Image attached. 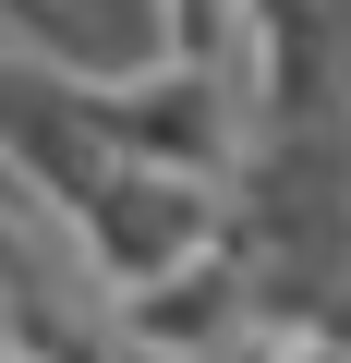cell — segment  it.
Wrapping results in <instances>:
<instances>
[{"label":"cell","mask_w":351,"mask_h":363,"mask_svg":"<svg viewBox=\"0 0 351 363\" xmlns=\"http://www.w3.org/2000/svg\"><path fill=\"white\" fill-rule=\"evenodd\" d=\"M61 230H73V255H85V279L121 303V291H157L169 267H194L206 242H230L218 230V182H157V169H97L85 194L61 206Z\"/></svg>","instance_id":"6da1fadb"}]
</instances>
